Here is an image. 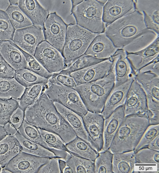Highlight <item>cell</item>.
I'll return each instance as SVG.
<instances>
[{
    "label": "cell",
    "instance_id": "cell-1",
    "mask_svg": "<svg viewBox=\"0 0 159 173\" xmlns=\"http://www.w3.org/2000/svg\"><path fill=\"white\" fill-rule=\"evenodd\" d=\"M24 119L38 128L57 134L66 144L77 136L44 92L26 109Z\"/></svg>",
    "mask_w": 159,
    "mask_h": 173
},
{
    "label": "cell",
    "instance_id": "cell-2",
    "mask_svg": "<svg viewBox=\"0 0 159 173\" xmlns=\"http://www.w3.org/2000/svg\"><path fill=\"white\" fill-rule=\"evenodd\" d=\"M149 30L145 25L142 12L135 9L106 25L104 33L120 49Z\"/></svg>",
    "mask_w": 159,
    "mask_h": 173
},
{
    "label": "cell",
    "instance_id": "cell-3",
    "mask_svg": "<svg viewBox=\"0 0 159 173\" xmlns=\"http://www.w3.org/2000/svg\"><path fill=\"white\" fill-rule=\"evenodd\" d=\"M149 125L146 114L125 116L109 149L113 154L134 151Z\"/></svg>",
    "mask_w": 159,
    "mask_h": 173
},
{
    "label": "cell",
    "instance_id": "cell-4",
    "mask_svg": "<svg viewBox=\"0 0 159 173\" xmlns=\"http://www.w3.org/2000/svg\"><path fill=\"white\" fill-rule=\"evenodd\" d=\"M114 59L111 68L107 75L74 88L79 94L88 111L98 113L102 112L106 100L114 85Z\"/></svg>",
    "mask_w": 159,
    "mask_h": 173
},
{
    "label": "cell",
    "instance_id": "cell-5",
    "mask_svg": "<svg viewBox=\"0 0 159 173\" xmlns=\"http://www.w3.org/2000/svg\"><path fill=\"white\" fill-rule=\"evenodd\" d=\"M98 34L77 24H70L67 26L62 53L67 67L84 54Z\"/></svg>",
    "mask_w": 159,
    "mask_h": 173
},
{
    "label": "cell",
    "instance_id": "cell-6",
    "mask_svg": "<svg viewBox=\"0 0 159 173\" xmlns=\"http://www.w3.org/2000/svg\"><path fill=\"white\" fill-rule=\"evenodd\" d=\"M104 5L98 0H83L71 11L76 24L97 34L104 33L105 24L102 20Z\"/></svg>",
    "mask_w": 159,
    "mask_h": 173
},
{
    "label": "cell",
    "instance_id": "cell-7",
    "mask_svg": "<svg viewBox=\"0 0 159 173\" xmlns=\"http://www.w3.org/2000/svg\"><path fill=\"white\" fill-rule=\"evenodd\" d=\"M43 92L53 102L60 104L82 117L88 111L79 94L74 88L48 82Z\"/></svg>",
    "mask_w": 159,
    "mask_h": 173
},
{
    "label": "cell",
    "instance_id": "cell-8",
    "mask_svg": "<svg viewBox=\"0 0 159 173\" xmlns=\"http://www.w3.org/2000/svg\"><path fill=\"white\" fill-rule=\"evenodd\" d=\"M34 56L52 74L58 73L67 68L62 55L45 40L38 46Z\"/></svg>",
    "mask_w": 159,
    "mask_h": 173
},
{
    "label": "cell",
    "instance_id": "cell-9",
    "mask_svg": "<svg viewBox=\"0 0 159 173\" xmlns=\"http://www.w3.org/2000/svg\"><path fill=\"white\" fill-rule=\"evenodd\" d=\"M67 25L56 12L51 13L45 20L43 29L44 39L62 55Z\"/></svg>",
    "mask_w": 159,
    "mask_h": 173
},
{
    "label": "cell",
    "instance_id": "cell-10",
    "mask_svg": "<svg viewBox=\"0 0 159 173\" xmlns=\"http://www.w3.org/2000/svg\"><path fill=\"white\" fill-rule=\"evenodd\" d=\"M44 39L43 29L32 25L16 29L12 40L22 50L34 56L37 47Z\"/></svg>",
    "mask_w": 159,
    "mask_h": 173
},
{
    "label": "cell",
    "instance_id": "cell-11",
    "mask_svg": "<svg viewBox=\"0 0 159 173\" xmlns=\"http://www.w3.org/2000/svg\"><path fill=\"white\" fill-rule=\"evenodd\" d=\"M50 158L38 156L20 151L4 167L13 173H37Z\"/></svg>",
    "mask_w": 159,
    "mask_h": 173
},
{
    "label": "cell",
    "instance_id": "cell-12",
    "mask_svg": "<svg viewBox=\"0 0 159 173\" xmlns=\"http://www.w3.org/2000/svg\"><path fill=\"white\" fill-rule=\"evenodd\" d=\"M124 113L125 116L136 114H144L148 116V109L145 93L134 79L127 95L124 104Z\"/></svg>",
    "mask_w": 159,
    "mask_h": 173
},
{
    "label": "cell",
    "instance_id": "cell-13",
    "mask_svg": "<svg viewBox=\"0 0 159 173\" xmlns=\"http://www.w3.org/2000/svg\"><path fill=\"white\" fill-rule=\"evenodd\" d=\"M84 125L91 140L93 148L99 152L103 145V130L104 119L101 113L88 111L82 116Z\"/></svg>",
    "mask_w": 159,
    "mask_h": 173
},
{
    "label": "cell",
    "instance_id": "cell-14",
    "mask_svg": "<svg viewBox=\"0 0 159 173\" xmlns=\"http://www.w3.org/2000/svg\"><path fill=\"white\" fill-rule=\"evenodd\" d=\"M113 61L112 56L98 64L73 72L70 75L74 79L77 85L94 82L108 74Z\"/></svg>",
    "mask_w": 159,
    "mask_h": 173
},
{
    "label": "cell",
    "instance_id": "cell-15",
    "mask_svg": "<svg viewBox=\"0 0 159 173\" xmlns=\"http://www.w3.org/2000/svg\"><path fill=\"white\" fill-rule=\"evenodd\" d=\"M135 10L134 0H107L103 7V21L106 26Z\"/></svg>",
    "mask_w": 159,
    "mask_h": 173
},
{
    "label": "cell",
    "instance_id": "cell-16",
    "mask_svg": "<svg viewBox=\"0 0 159 173\" xmlns=\"http://www.w3.org/2000/svg\"><path fill=\"white\" fill-rule=\"evenodd\" d=\"M159 36L144 49L134 53L126 52V57L135 74L158 56L159 54Z\"/></svg>",
    "mask_w": 159,
    "mask_h": 173
},
{
    "label": "cell",
    "instance_id": "cell-17",
    "mask_svg": "<svg viewBox=\"0 0 159 173\" xmlns=\"http://www.w3.org/2000/svg\"><path fill=\"white\" fill-rule=\"evenodd\" d=\"M134 77L116 87L114 86L109 94L101 113L104 119L108 117L118 107L124 104L127 95Z\"/></svg>",
    "mask_w": 159,
    "mask_h": 173
},
{
    "label": "cell",
    "instance_id": "cell-18",
    "mask_svg": "<svg viewBox=\"0 0 159 173\" xmlns=\"http://www.w3.org/2000/svg\"><path fill=\"white\" fill-rule=\"evenodd\" d=\"M117 49L104 32L98 34L83 55H89L99 59H107L113 56Z\"/></svg>",
    "mask_w": 159,
    "mask_h": 173
},
{
    "label": "cell",
    "instance_id": "cell-19",
    "mask_svg": "<svg viewBox=\"0 0 159 173\" xmlns=\"http://www.w3.org/2000/svg\"><path fill=\"white\" fill-rule=\"evenodd\" d=\"M134 79L145 93L147 104L159 103V76L149 71H139Z\"/></svg>",
    "mask_w": 159,
    "mask_h": 173
},
{
    "label": "cell",
    "instance_id": "cell-20",
    "mask_svg": "<svg viewBox=\"0 0 159 173\" xmlns=\"http://www.w3.org/2000/svg\"><path fill=\"white\" fill-rule=\"evenodd\" d=\"M53 102L57 111L69 125L76 136L86 141L93 148L92 142L84 127L82 117L60 104Z\"/></svg>",
    "mask_w": 159,
    "mask_h": 173
},
{
    "label": "cell",
    "instance_id": "cell-21",
    "mask_svg": "<svg viewBox=\"0 0 159 173\" xmlns=\"http://www.w3.org/2000/svg\"><path fill=\"white\" fill-rule=\"evenodd\" d=\"M124 117V104L117 108L108 117L104 119L103 130V145L101 151L109 149Z\"/></svg>",
    "mask_w": 159,
    "mask_h": 173
},
{
    "label": "cell",
    "instance_id": "cell-22",
    "mask_svg": "<svg viewBox=\"0 0 159 173\" xmlns=\"http://www.w3.org/2000/svg\"><path fill=\"white\" fill-rule=\"evenodd\" d=\"M115 62V84L114 86H119L132 77L134 72L126 57V52L122 49H118L112 56Z\"/></svg>",
    "mask_w": 159,
    "mask_h": 173
},
{
    "label": "cell",
    "instance_id": "cell-23",
    "mask_svg": "<svg viewBox=\"0 0 159 173\" xmlns=\"http://www.w3.org/2000/svg\"><path fill=\"white\" fill-rule=\"evenodd\" d=\"M0 54L16 71L26 69L25 56L12 41H0Z\"/></svg>",
    "mask_w": 159,
    "mask_h": 173
},
{
    "label": "cell",
    "instance_id": "cell-24",
    "mask_svg": "<svg viewBox=\"0 0 159 173\" xmlns=\"http://www.w3.org/2000/svg\"><path fill=\"white\" fill-rule=\"evenodd\" d=\"M18 6L30 19L33 25L43 29L49 12L37 1L20 0Z\"/></svg>",
    "mask_w": 159,
    "mask_h": 173
},
{
    "label": "cell",
    "instance_id": "cell-25",
    "mask_svg": "<svg viewBox=\"0 0 159 173\" xmlns=\"http://www.w3.org/2000/svg\"><path fill=\"white\" fill-rule=\"evenodd\" d=\"M21 149L14 135H7L0 141V167H4L21 151Z\"/></svg>",
    "mask_w": 159,
    "mask_h": 173
},
{
    "label": "cell",
    "instance_id": "cell-26",
    "mask_svg": "<svg viewBox=\"0 0 159 173\" xmlns=\"http://www.w3.org/2000/svg\"><path fill=\"white\" fill-rule=\"evenodd\" d=\"M66 146L70 154L92 161H94L99 154L87 142L78 136Z\"/></svg>",
    "mask_w": 159,
    "mask_h": 173
},
{
    "label": "cell",
    "instance_id": "cell-27",
    "mask_svg": "<svg viewBox=\"0 0 159 173\" xmlns=\"http://www.w3.org/2000/svg\"><path fill=\"white\" fill-rule=\"evenodd\" d=\"M134 151L113 154L112 169L113 173H132L135 168Z\"/></svg>",
    "mask_w": 159,
    "mask_h": 173
},
{
    "label": "cell",
    "instance_id": "cell-28",
    "mask_svg": "<svg viewBox=\"0 0 159 173\" xmlns=\"http://www.w3.org/2000/svg\"><path fill=\"white\" fill-rule=\"evenodd\" d=\"M25 88L14 78H0V98H12L18 100Z\"/></svg>",
    "mask_w": 159,
    "mask_h": 173
},
{
    "label": "cell",
    "instance_id": "cell-29",
    "mask_svg": "<svg viewBox=\"0 0 159 173\" xmlns=\"http://www.w3.org/2000/svg\"><path fill=\"white\" fill-rule=\"evenodd\" d=\"M14 135L21 147V151L39 157L49 158H57L53 152L40 145L25 138L18 131Z\"/></svg>",
    "mask_w": 159,
    "mask_h": 173
},
{
    "label": "cell",
    "instance_id": "cell-30",
    "mask_svg": "<svg viewBox=\"0 0 159 173\" xmlns=\"http://www.w3.org/2000/svg\"><path fill=\"white\" fill-rule=\"evenodd\" d=\"M47 83H39L25 88L22 95L18 100L19 107L24 112L26 109L35 102L43 92Z\"/></svg>",
    "mask_w": 159,
    "mask_h": 173
},
{
    "label": "cell",
    "instance_id": "cell-31",
    "mask_svg": "<svg viewBox=\"0 0 159 173\" xmlns=\"http://www.w3.org/2000/svg\"><path fill=\"white\" fill-rule=\"evenodd\" d=\"M158 36L159 35L155 32L150 30L137 38L122 49L128 53L138 51L149 46Z\"/></svg>",
    "mask_w": 159,
    "mask_h": 173
},
{
    "label": "cell",
    "instance_id": "cell-32",
    "mask_svg": "<svg viewBox=\"0 0 159 173\" xmlns=\"http://www.w3.org/2000/svg\"><path fill=\"white\" fill-rule=\"evenodd\" d=\"M14 78L25 88L39 83H47L48 82V79L27 69H23L16 71Z\"/></svg>",
    "mask_w": 159,
    "mask_h": 173
},
{
    "label": "cell",
    "instance_id": "cell-33",
    "mask_svg": "<svg viewBox=\"0 0 159 173\" xmlns=\"http://www.w3.org/2000/svg\"><path fill=\"white\" fill-rule=\"evenodd\" d=\"M5 12L15 29L33 25L30 19L18 6L10 5Z\"/></svg>",
    "mask_w": 159,
    "mask_h": 173
},
{
    "label": "cell",
    "instance_id": "cell-34",
    "mask_svg": "<svg viewBox=\"0 0 159 173\" xmlns=\"http://www.w3.org/2000/svg\"><path fill=\"white\" fill-rule=\"evenodd\" d=\"M135 164L156 165L159 167V152L148 148L140 149L135 153Z\"/></svg>",
    "mask_w": 159,
    "mask_h": 173
},
{
    "label": "cell",
    "instance_id": "cell-35",
    "mask_svg": "<svg viewBox=\"0 0 159 173\" xmlns=\"http://www.w3.org/2000/svg\"><path fill=\"white\" fill-rule=\"evenodd\" d=\"M108 59H99L89 55H83L75 61L67 68L58 73L70 75L73 72L81 70Z\"/></svg>",
    "mask_w": 159,
    "mask_h": 173
},
{
    "label": "cell",
    "instance_id": "cell-36",
    "mask_svg": "<svg viewBox=\"0 0 159 173\" xmlns=\"http://www.w3.org/2000/svg\"><path fill=\"white\" fill-rule=\"evenodd\" d=\"M113 154L109 149L99 152L94 161V173H113Z\"/></svg>",
    "mask_w": 159,
    "mask_h": 173
},
{
    "label": "cell",
    "instance_id": "cell-37",
    "mask_svg": "<svg viewBox=\"0 0 159 173\" xmlns=\"http://www.w3.org/2000/svg\"><path fill=\"white\" fill-rule=\"evenodd\" d=\"M134 1L136 10L144 11L159 24V0Z\"/></svg>",
    "mask_w": 159,
    "mask_h": 173
},
{
    "label": "cell",
    "instance_id": "cell-38",
    "mask_svg": "<svg viewBox=\"0 0 159 173\" xmlns=\"http://www.w3.org/2000/svg\"><path fill=\"white\" fill-rule=\"evenodd\" d=\"M18 100L11 98H0V125L3 126L9 122L11 116L19 107Z\"/></svg>",
    "mask_w": 159,
    "mask_h": 173
},
{
    "label": "cell",
    "instance_id": "cell-39",
    "mask_svg": "<svg viewBox=\"0 0 159 173\" xmlns=\"http://www.w3.org/2000/svg\"><path fill=\"white\" fill-rule=\"evenodd\" d=\"M15 31L6 12L0 9V41H12Z\"/></svg>",
    "mask_w": 159,
    "mask_h": 173
},
{
    "label": "cell",
    "instance_id": "cell-40",
    "mask_svg": "<svg viewBox=\"0 0 159 173\" xmlns=\"http://www.w3.org/2000/svg\"><path fill=\"white\" fill-rule=\"evenodd\" d=\"M18 47L25 58L27 64L26 69L48 79L52 76V74L47 71L33 56L23 51L18 46Z\"/></svg>",
    "mask_w": 159,
    "mask_h": 173
},
{
    "label": "cell",
    "instance_id": "cell-41",
    "mask_svg": "<svg viewBox=\"0 0 159 173\" xmlns=\"http://www.w3.org/2000/svg\"><path fill=\"white\" fill-rule=\"evenodd\" d=\"M38 129L46 142L50 147L55 149L65 150L69 153L66 144L57 134L40 128Z\"/></svg>",
    "mask_w": 159,
    "mask_h": 173
},
{
    "label": "cell",
    "instance_id": "cell-42",
    "mask_svg": "<svg viewBox=\"0 0 159 173\" xmlns=\"http://www.w3.org/2000/svg\"><path fill=\"white\" fill-rule=\"evenodd\" d=\"M159 134V124L149 125L143 135L134 149L135 153L141 149L147 148L150 142Z\"/></svg>",
    "mask_w": 159,
    "mask_h": 173
},
{
    "label": "cell",
    "instance_id": "cell-43",
    "mask_svg": "<svg viewBox=\"0 0 159 173\" xmlns=\"http://www.w3.org/2000/svg\"><path fill=\"white\" fill-rule=\"evenodd\" d=\"M71 155L75 162L76 173H94V161Z\"/></svg>",
    "mask_w": 159,
    "mask_h": 173
},
{
    "label": "cell",
    "instance_id": "cell-44",
    "mask_svg": "<svg viewBox=\"0 0 159 173\" xmlns=\"http://www.w3.org/2000/svg\"><path fill=\"white\" fill-rule=\"evenodd\" d=\"M50 83L59 85L74 88L77 85L74 79L70 75L54 73L48 79Z\"/></svg>",
    "mask_w": 159,
    "mask_h": 173
},
{
    "label": "cell",
    "instance_id": "cell-45",
    "mask_svg": "<svg viewBox=\"0 0 159 173\" xmlns=\"http://www.w3.org/2000/svg\"><path fill=\"white\" fill-rule=\"evenodd\" d=\"M38 173H60L58 162V158H50L49 161L39 169Z\"/></svg>",
    "mask_w": 159,
    "mask_h": 173
},
{
    "label": "cell",
    "instance_id": "cell-46",
    "mask_svg": "<svg viewBox=\"0 0 159 173\" xmlns=\"http://www.w3.org/2000/svg\"><path fill=\"white\" fill-rule=\"evenodd\" d=\"M16 71L4 60L0 54V78H14Z\"/></svg>",
    "mask_w": 159,
    "mask_h": 173
},
{
    "label": "cell",
    "instance_id": "cell-47",
    "mask_svg": "<svg viewBox=\"0 0 159 173\" xmlns=\"http://www.w3.org/2000/svg\"><path fill=\"white\" fill-rule=\"evenodd\" d=\"M24 118V112L18 107L13 112L9 122L18 130Z\"/></svg>",
    "mask_w": 159,
    "mask_h": 173
},
{
    "label": "cell",
    "instance_id": "cell-48",
    "mask_svg": "<svg viewBox=\"0 0 159 173\" xmlns=\"http://www.w3.org/2000/svg\"><path fill=\"white\" fill-rule=\"evenodd\" d=\"M159 57L158 56L139 71H149L159 76Z\"/></svg>",
    "mask_w": 159,
    "mask_h": 173
},
{
    "label": "cell",
    "instance_id": "cell-49",
    "mask_svg": "<svg viewBox=\"0 0 159 173\" xmlns=\"http://www.w3.org/2000/svg\"><path fill=\"white\" fill-rule=\"evenodd\" d=\"M142 12L144 17V20L147 28L155 32L159 35V25L156 24L152 18L143 11Z\"/></svg>",
    "mask_w": 159,
    "mask_h": 173
},
{
    "label": "cell",
    "instance_id": "cell-50",
    "mask_svg": "<svg viewBox=\"0 0 159 173\" xmlns=\"http://www.w3.org/2000/svg\"><path fill=\"white\" fill-rule=\"evenodd\" d=\"M7 135H14L17 131V130L8 122L3 126Z\"/></svg>",
    "mask_w": 159,
    "mask_h": 173
},
{
    "label": "cell",
    "instance_id": "cell-51",
    "mask_svg": "<svg viewBox=\"0 0 159 173\" xmlns=\"http://www.w3.org/2000/svg\"><path fill=\"white\" fill-rule=\"evenodd\" d=\"M159 134L156 136L150 142L147 148L159 152Z\"/></svg>",
    "mask_w": 159,
    "mask_h": 173
},
{
    "label": "cell",
    "instance_id": "cell-52",
    "mask_svg": "<svg viewBox=\"0 0 159 173\" xmlns=\"http://www.w3.org/2000/svg\"><path fill=\"white\" fill-rule=\"evenodd\" d=\"M65 161L67 165L72 169L74 173H76L75 162L72 155L70 154Z\"/></svg>",
    "mask_w": 159,
    "mask_h": 173
},
{
    "label": "cell",
    "instance_id": "cell-53",
    "mask_svg": "<svg viewBox=\"0 0 159 173\" xmlns=\"http://www.w3.org/2000/svg\"><path fill=\"white\" fill-rule=\"evenodd\" d=\"M59 168L61 173H63L65 168L67 166L66 161L62 159L58 158Z\"/></svg>",
    "mask_w": 159,
    "mask_h": 173
},
{
    "label": "cell",
    "instance_id": "cell-54",
    "mask_svg": "<svg viewBox=\"0 0 159 173\" xmlns=\"http://www.w3.org/2000/svg\"><path fill=\"white\" fill-rule=\"evenodd\" d=\"M7 134L4 130L3 126L0 125V141Z\"/></svg>",
    "mask_w": 159,
    "mask_h": 173
},
{
    "label": "cell",
    "instance_id": "cell-55",
    "mask_svg": "<svg viewBox=\"0 0 159 173\" xmlns=\"http://www.w3.org/2000/svg\"><path fill=\"white\" fill-rule=\"evenodd\" d=\"M83 0H71L72 3V8L71 11L74 7L81 3Z\"/></svg>",
    "mask_w": 159,
    "mask_h": 173
},
{
    "label": "cell",
    "instance_id": "cell-56",
    "mask_svg": "<svg viewBox=\"0 0 159 173\" xmlns=\"http://www.w3.org/2000/svg\"><path fill=\"white\" fill-rule=\"evenodd\" d=\"M63 173H74L72 169L68 166L65 168Z\"/></svg>",
    "mask_w": 159,
    "mask_h": 173
},
{
    "label": "cell",
    "instance_id": "cell-57",
    "mask_svg": "<svg viewBox=\"0 0 159 173\" xmlns=\"http://www.w3.org/2000/svg\"><path fill=\"white\" fill-rule=\"evenodd\" d=\"M20 0H9V1L10 5L18 6Z\"/></svg>",
    "mask_w": 159,
    "mask_h": 173
},
{
    "label": "cell",
    "instance_id": "cell-58",
    "mask_svg": "<svg viewBox=\"0 0 159 173\" xmlns=\"http://www.w3.org/2000/svg\"><path fill=\"white\" fill-rule=\"evenodd\" d=\"M0 173H11V171L5 169L4 167L1 168L0 170Z\"/></svg>",
    "mask_w": 159,
    "mask_h": 173
},
{
    "label": "cell",
    "instance_id": "cell-59",
    "mask_svg": "<svg viewBox=\"0 0 159 173\" xmlns=\"http://www.w3.org/2000/svg\"><path fill=\"white\" fill-rule=\"evenodd\" d=\"M99 2L100 3H102V4H104L107 2V0H98Z\"/></svg>",
    "mask_w": 159,
    "mask_h": 173
},
{
    "label": "cell",
    "instance_id": "cell-60",
    "mask_svg": "<svg viewBox=\"0 0 159 173\" xmlns=\"http://www.w3.org/2000/svg\"><path fill=\"white\" fill-rule=\"evenodd\" d=\"M1 168L0 167V170Z\"/></svg>",
    "mask_w": 159,
    "mask_h": 173
}]
</instances>
